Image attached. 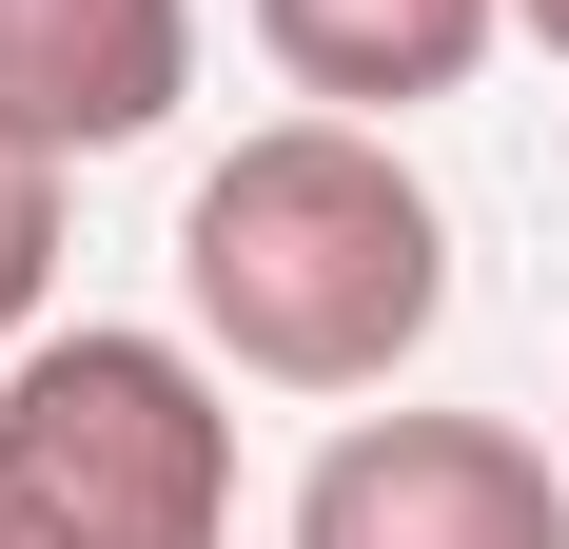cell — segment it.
<instances>
[{
  "instance_id": "6da1fadb",
  "label": "cell",
  "mask_w": 569,
  "mask_h": 549,
  "mask_svg": "<svg viewBox=\"0 0 569 549\" xmlns=\"http://www.w3.org/2000/svg\"><path fill=\"white\" fill-rule=\"evenodd\" d=\"M177 295L276 392H393L432 353V315H452V217L412 197V158L373 118H276V138H236L197 177Z\"/></svg>"
},
{
  "instance_id": "7a4b0ae2",
  "label": "cell",
  "mask_w": 569,
  "mask_h": 549,
  "mask_svg": "<svg viewBox=\"0 0 569 549\" xmlns=\"http://www.w3.org/2000/svg\"><path fill=\"white\" fill-rule=\"evenodd\" d=\"M236 412L177 333H20L0 353V549H217Z\"/></svg>"
},
{
  "instance_id": "3957f363",
  "label": "cell",
  "mask_w": 569,
  "mask_h": 549,
  "mask_svg": "<svg viewBox=\"0 0 569 549\" xmlns=\"http://www.w3.org/2000/svg\"><path fill=\"white\" fill-rule=\"evenodd\" d=\"M295 549H569V471L491 412H353L295 491Z\"/></svg>"
},
{
  "instance_id": "277c9868",
  "label": "cell",
  "mask_w": 569,
  "mask_h": 549,
  "mask_svg": "<svg viewBox=\"0 0 569 549\" xmlns=\"http://www.w3.org/2000/svg\"><path fill=\"white\" fill-rule=\"evenodd\" d=\"M197 99V0H0V118L59 158H118Z\"/></svg>"
},
{
  "instance_id": "5b68a950",
  "label": "cell",
  "mask_w": 569,
  "mask_h": 549,
  "mask_svg": "<svg viewBox=\"0 0 569 549\" xmlns=\"http://www.w3.org/2000/svg\"><path fill=\"white\" fill-rule=\"evenodd\" d=\"M256 40L295 59V99L412 118V99H471V59L511 40V0H256Z\"/></svg>"
},
{
  "instance_id": "8992f818",
  "label": "cell",
  "mask_w": 569,
  "mask_h": 549,
  "mask_svg": "<svg viewBox=\"0 0 569 549\" xmlns=\"http://www.w3.org/2000/svg\"><path fill=\"white\" fill-rule=\"evenodd\" d=\"M40 295H59V138L0 118V353L40 333Z\"/></svg>"
},
{
  "instance_id": "52a82bcc",
  "label": "cell",
  "mask_w": 569,
  "mask_h": 549,
  "mask_svg": "<svg viewBox=\"0 0 569 549\" xmlns=\"http://www.w3.org/2000/svg\"><path fill=\"white\" fill-rule=\"evenodd\" d=\"M511 20H530V40H550V59H569V0H511Z\"/></svg>"
}]
</instances>
